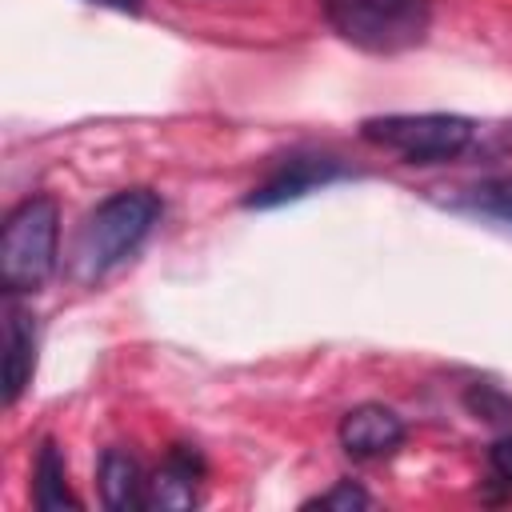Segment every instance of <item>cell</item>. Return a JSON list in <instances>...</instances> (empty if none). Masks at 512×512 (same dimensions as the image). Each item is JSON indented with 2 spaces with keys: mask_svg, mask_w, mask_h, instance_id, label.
I'll return each mask as SVG.
<instances>
[{
  "mask_svg": "<svg viewBox=\"0 0 512 512\" xmlns=\"http://www.w3.org/2000/svg\"><path fill=\"white\" fill-rule=\"evenodd\" d=\"M404 436H408L404 420L384 404H360V408L344 412V420H340V448L356 460L392 456L404 444Z\"/></svg>",
  "mask_w": 512,
  "mask_h": 512,
  "instance_id": "obj_6",
  "label": "cell"
},
{
  "mask_svg": "<svg viewBox=\"0 0 512 512\" xmlns=\"http://www.w3.org/2000/svg\"><path fill=\"white\" fill-rule=\"evenodd\" d=\"M488 464H492V472H496L504 484H512V436H504V440H496V444H492Z\"/></svg>",
  "mask_w": 512,
  "mask_h": 512,
  "instance_id": "obj_13",
  "label": "cell"
},
{
  "mask_svg": "<svg viewBox=\"0 0 512 512\" xmlns=\"http://www.w3.org/2000/svg\"><path fill=\"white\" fill-rule=\"evenodd\" d=\"M204 476V460L196 448L176 444L168 452V460L160 464V472L148 480V508H168V512H184L196 504V484Z\"/></svg>",
  "mask_w": 512,
  "mask_h": 512,
  "instance_id": "obj_7",
  "label": "cell"
},
{
  "mask_svg": "<svg viewBox=\"0 0 512 512\" xmlns=\"http://www.w3.org/2000/svg\"><path fill=\"white\" fill-rule=\"evenodd\" d=\"M100 496L112 512H136L148 508V480L124 448H108L100 460Z\"/></svg>",
  "mask_w": 512,
  "mask_h": 512,
  "instance_id": "obj_9",
  "label": "cell"
},
{
  "mask_svg": "<svg viewBox=\"0 0 512 512\" xmlns=\"http://www.w3.org/2000/svg\"><path fill=\"white\" fill-rule=\"evenodd\" d=\"M164 204L156 192L148 188H124V192H112L108 200H100L76 240H72V252H68V272L80 280V284H96L104 280L108 272H116L156 228Z\"/></svg>",
  "mask_w": 512,
  "mask_h": 512,
  "instance_id": "obj_1",
  "label": "cell"
},
{
  "mask_svg": "<svg viewBox=\"0 0 512 512\" xmlns=\"http://www.w3.org/2000/svg\"><path fill=\"white\" fill-rule=\"evenodd\" d=\"M332 32L372 56H396L424 44L432 0H320Z\"/></svg>",
  "mask_w": 512,
  "mask_h": 512,
  "instance_id": "obj_2",
  "label": "cell"
},
{
  "mask_svg": "<svg viewBox=\"0 0 512 512\" xmlns=\"http://www.w3.org/2000/svg\"><path fill=\"white\" fill-rule=\"evenodd\" d=\"M368 504H372V496H368L364 488H356L352 480H340L336 488H328V492H320L316 500H308V508H340V512L368 508Z\"/></svg>",
  "mask_w": 512,
  "mask_h": 512,
  "instance_id": "obj_12",
  "label": "cell"
},
{
  "mask_svg": "<svg viewBox=\"0 0 512 512\" xmlns=\"http://www.w3.org/2000/svg\"><path fill=\"white\" fill-rule=\"evenodd\" d=\"M360 136L404 164H448L472 144L476 124L456 112H388L368 116Z\"/></svg>",
  "mask_w": 512,
  "mask_h": 512,
  "instance_id": "obj_4",
  "label": "cell"
},
{
  "mask_svg": "<svg viewBox=\"0 0 512 512\" xmlns=\"http://www.w3.org/2000/svg\"><path fill=\"white\" fill-rule=\"evenodd\" d=\"M472 200H476V208H484L488 216L512 224V176H496V180L480 184Z\"/></svg>",
  "mask_w": 512,
  "mask_h": 512,
  "instance_id": "obj_11",
  "label": "cell"
},
{
  "mask_svg": "<svg viewBox=\"0 0 512 512\" xmlns=\"http://www.w3.org/2000/svg\"><path fill=\"white\" fill-rule=\"evenodd\" d=\"M92 4H108V8H116V12H140L136 0H92Z\"/></svg>",
  "mask_w": 512,
  "mask_h": 512,
  "instance_id": "obj_14",
  "label": "cell"
},
{
  "mask_svg": "<svg viewBox=\"0 0 512 512\" xmlns=\"http://www.w3.org/2000/svg\"><path fill=\"white\" fill-rule=\"evenodd\" d=\"M60 208L52 196L20 200L0 228V280L8 292H36L56 272Z\"/></svg>",
  "mask_w": 512,
  "mask_h": 512,
  "instance_id": "obj_3",
  "label": "cell"
},
{
  "mask_svg": "<svg viewBox=\"0 0 512 512\" xmlns=\"http://www.w3.org/2000/svg\"><path fill=\"white\" fill-rule=\"evenodd\" d=\"M4 404H16L36 368V324L24 308H4Z\"/></svg>",
  "mask_w": 512,
  "mask_h": 512,
  "instance_id": "obj_8",
  "label": "cell"
},
{
  "mask_svg": "<svg viewBox=\"0 0 512 512\" xmlns=\"http://www.w3.org/2000/svg\"><path fill=\"white\" fill-rule=\"evenodd\" d=\"M32 500L36 508L44 512H56V508H80V500L72 496L68 488V468H64V456L52 440L40 444L36 452V468H32Z\"/></svg>",
  "mask_w": 512,
  "mask_h": 512,
  "instance_id": "obj_10",
  "label": "cell"
},
{
  "mask_svg": "<svg viewBox=\"0 0 512 512\" xmlns=\"http://www.w3.org/2000/svg\"><path fill=\"white\" fill-rule=\"evenodd\" d=\"M340 176H344V168L328 156H292L264 184H256L244 204L248 208H280V204L300 200V196H308V192H316V188H324Z\"/></svg>",
  "mask_w": 512,
  "mask_h": 512,
  "instance_id": "obj_5",
  "label": "cell"
}]
</instances>
